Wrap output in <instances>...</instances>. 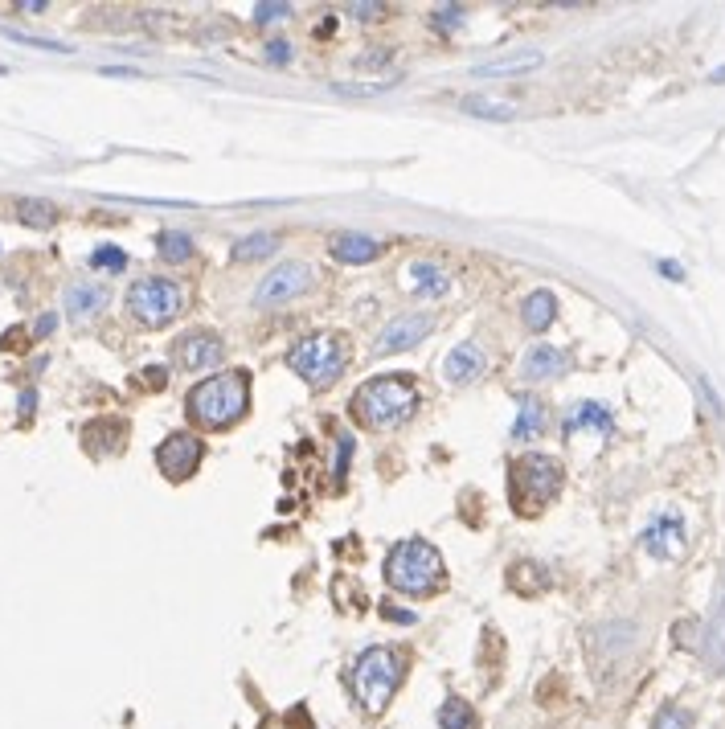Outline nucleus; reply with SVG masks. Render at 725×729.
I'll use <instances>...</instances> for the list:
<instances>
[{"label": "nucleus", "mask_w": 725, "mask_h": 729, "mask_svg": "<svg viewBox=\"0 0 725 729\" xmlns=\"http://www.w3.org/2000/svg\"><path fill=\"white\" fill-rule=\"evenodd\" d=\"M127 312L144 328H164L185 312V287L173 279H140L127 291Z\"/></svg>", "instance_id": "0eeeda50"}, {"label": "nucleus", "mask_w": 725, "mask_h": 729, "mask_svg": "<svg viewBox=\"0 0 725 729\" xmlns=\"http://www.w3.org/2000/svg\"><path fill=\"white\" fill-rule=\"evenodd\" d=\"M381 615H390V619H398V623H414V615H406V611H394V603H386V607H381Z\"/></svg>", "instance_id": "473e14b6"}, {"label": "nucleus", "mask_w": 725, "mask_h": 729, "mask_svg": "<svg viewBox=\"0 0 725 729\" xmlns=\"http://www.w3.org/2000/svg\"><path fill=\"white\" fill-rule=\"evenodd\" d=\"M398 680H402V664H398V656L390 648H369L353 664V693L365 705V713L386 709L394 689H398Z\"/></svg>", "instance_id": "423d86ee"}, {"label": "nucleus", "mask_w": 725, "mask_h": 729, "mask_svg": "<svg viewBox=\"0 0 725 729\" xmlns=\"http://www.w3.org/2000/svg\"><path fill=\"white\" fill-rule=\"evenodd\" d=\"M312 287V267L308 263H279L259 287H254V304L259 308H275V304H287V299L304 295Z\"/></svg>", "instance_id": "1a4fd4ad"}, {"label": "nucleus", "mask_w": 725, "mask_h": 729, "mask_svg": "<svg viewBox=\"0 0 725 729\" xmlns=\"http://www.w3.org/2000/svg\"><path fill=\"white\" fill-rule=\"evenodd\" d=\"M402 279H406V291L426 295V299H439V295L451 291V275H447L439 263H431V259H414V263H406Z\"/></svg>", "instance_id": "4468645a"}, {"label": "nucleus", "mask_w": 725, "mask_h": 729, "mask_svg": "<svg viewBox=\"0 0 725 729\" xmlns=\"http://www.w3.org/2000/svg\"><path fill=\"white\" fill-rule=\"evenodd\" d=\"M418 402L422 394L410 381V373H386V377H369L353 394V414L365 426H373V431H398V426L414 418Z\"/></svg>", "instance_id": "f03ea898"}, {"label": "nucleus", "mask_w": 725, "mask_h": 729, "mask_svg": "<svg viewBox=\"0 0 725 729\" xmlns=\"http://www.w3.org/2000/svg\"><path fill=\"white\" fill-rule=\"evenodd\" d=\"M201 459H205V443H201L197 435H189V431L168 435V439L156 447V467H160V476H164V480H173V484H181V480L197 476Z\"/></svg>", "instance_id": "6e6552de"}, {"label": "nucleus", "mask_w": 725, "mask_h": 729, "mask_svg": "<svg viewBox=\"0 0 725 729\" xmlns=\"http://www.w3.org/2000/svg\"><path fill=\"white\" fill-rule=\"evenodd\" d=\"M107 299H111V291L103 283H74L66 291V312L78 316V320H87V316H95V312L107 308Z\"/></svg>", "instance_id": "a211bd4d"}, {"label": "nucleus", "mask_w": 725, "mask_h": 729, "mask_svg": "<svg viewBox=\"0 0 725 729\" xmlns=\"http://www.w3.org/2000/svg\"><path fill=\"white\" fill-rule=\"evenodd\" d=\"M279 17H291L287 5H254V21L267 25V21H279Z\"/></svg>", "instance_id": "c85d7f7f"}, {"label": "nucleus", "mask_w": 725, "mask_h": 729, "mask_svg": "<svg viewBox=\"0 0 725 729\" xmlns=\"http://www.w3.org/2000/svg\"><path fill=\"white\" fill-rule=\"evenodd\" d=\"M275 246H279V238H275V234H250V238H242V242L234 246V259H238V263L267 259V254H275Z\"/></svg>", "instance_id": "4be33fe9"}, {"label": "nucleus", "mask_w": 725, "mask_h": 729, "mask_svg": "<svg viewBox=\"0 0 725 729\" xmlns=\"http://www.w3.org/2000/svg\"><path fill=\"white\" fill-rule=\"evenodd\" d=\"M156 246H160V259H168V263H185L189 254H193V238L189 234H177V230H164L156 238Z\"/></svg>", "instance_id": "b1692460"}, {"label": "nucleus", "mask_w": 725, "mask_h": 729, "mask_svg": "<svg viewBox=\"0 0 725 729\" xmlns=\"http://www.w3.org/2000/svg\"><path fill=\"white\" fill-rule=\"evenodd\" d=\"M484 373V353L476 345H455L443 361V377L447 385H472Z\"/></svg>", "instance_id": "dca6fc26"}, {"label": "nucleus", "mask_w": 725, "mask_h": 729, "mask_svg": "<svg viewBox=\"0 0 725 729\" xmlns=\"http://www.w3.org/2000/svg\"><path fill=\"white\" fill-rule=\"evenodd\" d=\"M553 316H558V299H553L549 291H533L525 304H521V320H525V328L529 332H541V328H549L553 324Z\"/></svg>", "instance_id": "6ab92c4d"}, {"label": "nucleus", "mask_w": 725, "mask_h": 729, "mask_svg": "<svg viewBox=\"0 0 725 729\" xmlns=\"http://www.w3.org/2000/svg\"><path fill=\"white\" fill-rule=\"evenodd\" d=\"M435 328V316L431 312H406V316H398V320H390L386 328L377 332V345H373V353L377 357H386V353H402V349H410V345H418V340Z\"/></svg>", "instance_id": "9b49d317"}, {"label": "nucleus", "mask_w": 725, "mask_h": 729, "mask_svg": "<svg viewBox=\"0 0 725 729\" xmlns=\"http://www.w3.org/2000/svg\"><path fill=\"white\" fill-rule=\"evenodd\" d=\"M91 267H99V271H123L127 267V254L119 246H99L91 254Z\"/></svg>", "instance_id": "bb28decb"}, {"label": "nucleus", "mask_w": 725, "mask_h": 729, "mask_svg": "<svg viewBox=\"0 0 725 729\" xmlns=\"http://www.w3.org/2000/svg\"><path fill=\"white\" fill-rule=\"evenodd\" d=\"M639 545H644L660 562H672V557L685 553V517L676 508H660L648 521V529L639 533Z\"/></svg>", "instance_id": "9d476101"}, {"label": "nucleus", "mask_w": 725, "mask_h": 729, "mask_svg": "<svg viewBox=\"0 0 725 729\" xmlns=\"http://www.w3.org/2000/svg\"><path fill=\"white\" fill-rule=\"evenodd\" d=\"M562 492V463L549 455H521L508 471V500L525 517H537Z\"/></svg>", "instance_id": "20e7f679"}, {"label": "nucleus", "mask_w": 725, "mask_h": 729, "mask_svg": "<svg viewBox=\"0 0 725 729\" xmlns=\"http://www.w3.org/2000/svg\"><path fill=\"white\" fill-rule=\"evenodd\" d=\"M328 250H332V259L336 263H373L377 254H381V246H377V238H369V234H336L332 242H328Z\"/></svg>", "instance_id": "f3484780"}, {"label": "nucleus", "mask_w": 725, "mask_h": 729, "mask_svg": "<svg viewBox=\"0 0 725 729\" xmlns=\"http://www.w3.org/2000/svg\"><path fill=\"white\" fill-rule=\"evenodd\" d=\"M287 365L312 385H332L349 365V345H345V336H336V332H316V336H304L300 345L287 353Z\"/></svg>", "instance_id": "39448f33"}, {"label": "nucleus", "mask_w": 725, "mask_h": 729, "mask_svg": "<svg viewBox=\"0 0 725 729\" xmlns=\"http://www.w3.org/2000/svg\"><path fill=\"white\" fill-rule=\"evenodd\" d=\"M185 410L197 426H205V431H226V426L242 422L250 410V373L226 369V373H213V377L197 381L185 398Z\"/></svg>", "instance_id": "f257e3e1"}, {"label": "nucleus", "mask_w": 725, "mask_h": 729, "mask_svg": "<svg viewBox=\"0 0 725 729\" xmlns=\"http://www.w3.org/2000/svg\"><path fill=\"white\" fill-rule=\"evenodd\" d=\"M459 17H463L459 9H439V25H443V29H447V25L455 29V25H459Z\"/></svg>", "instance_id": "2f4dec72"}, {"label": "nucleus", "mask_w": 725, "mask_h": 729, "mask_svg": "<svg viewBox=\"0 0 725 729\" xmlns=\"http://www.w3.org/2000/svg\"><path fill=\"white\" fill-rule=\"evenodd\" d=\"M17 213H21V222H25V226H37V230H46V226H54V222H58V209H54L50 201H33V197L17 201Z\"/></svg>", "instance_id": "412c9836"}, {"label": "nucleus", "mask_w": 725, "mask_h": 729, "mask_svg": "<svg viewBox=\"0 0 725 729\" xmlns=\"http://www.w3.org/2000/svg\"><path fill=\"white\" fill-rule=\"evenodd\" d=\"M140 377H144V385H148V390H164V381H168V373H164L160 365H156V369H144Z\"/></svg>", "instance_id": "7c9ffc66"}, {"label": "nucleus", "mask_w": 725, "mask_h": 729, "mask_svg": "<svg viewBox=\"0 0 725 729\" xmlns=\"http://www.w3.org/2000/svg\"><path fill=\"white\" fill-rule=\"evenodd\" d=\"M541 422H545L541 402H537V398H529V394H521V398H517V422H513V435L525 443V439H533V435L541 431Z\"/></svg>", "instance_id": "aec40b11"}, {"label": "nucleus", "mask_w": 725, "mask_h": 729, "mask_svg": "<svg viewBox=\"0 0 725 729\" xmlns=\"http://www.w3.org/2000/svg\"><path fill=\"white\" fill-rule=\"evenodd\" d=\"M566 369H570V357H566L558 345H533L529 357H525V365H521V373H525L529 381L566 377Z\"/></svg>", "instance_id": "2eb2a0df"}, {"label": "nucleus", "mask_w": 725, "mask_h": 729, "mask_svg": "<svg viewBox=\"0 0 725 729\" xmlns=\"http://www.w3.org/2000/svg\"><path fill=\"white\" fill-rule=\"evenodd\" d=\"M267 58H271L275 66H279V62H291V46H287V41H271V46H267Z\"/></svg>", "instance_id": "c756f323"}, {"label": "nucleus", "mask_w": 725, "mask_h": 729, "mask_svg": "<svg viewBox=\"0 0 725 729\" xmlns=\"http://www.w3.org/2000/svg\"><path fill=\"white\" fill-rule=\"evenodd\" d=\"M611 426H615V418L603 402H578L566 410L562 431H566V439H578V435H611Z\"/></svg>", "instance_id": "ddd939ff"}, {"label": "nucleus", "mask_w": 725, "mask_h": 729, "mask_svg": "<svg viewBox=\"0 0 725 729\" xmlns=\"http://www.w3.org/2000/svg\"><path fill=\"white\" fill-rule=\"evenodd\" d=\"M386 578L402 594H435L443 586V578H447V566H443V557H439V549L431 541L410 537V541H398L390 549Z\"/></svg>", "instance_id": "7ed1b4c3"}, {"label": "nucleus", "mask_w": 725, "mask_h": 729, "mask_svg": "<svg viewBox=\"0 0 725 729\" xmlns=\"http://www.w3.org/2000/svg\"><path fill=\"white\" fill-rule=\"evenodd\" d=\"M173 361H177L185 373H197V369L218 365V361H222V336H218V332H205V328L177 336V345H173Z\"/></svg>", "instance_id": "f8f14e48"}, {"label": "nucleus", "mask_w": 725, "mask_h": 729, "mask_svg": "<svg viewBox=\"0 0 725 729\" xmlns=\"http://www.w3.org/2000/svg\"><path fill=\"white\" fill-rule=\"evenodd\" d=\"M533 66H541V54H517V58H500V62L476 66V74H521V70H533Z\"/></svg>", "instance_id": "a878e982"}, {"label": "nucleus", "mask_w": 725, "mask_h": 729, "mask_svg": "<svg viewBox=\"0 0 725 729\" xmlns=\"http://www.w3.org/2000/svg\"><path fill=\"white\" fill-rule=\"evenodd\" d=\"M353 13H357L361 21H373V13H381V9H373V5H353Z\"/></svg>", "instance_id": "72a5a7b5"}, {"label": "nucleus", "mask_w": 725, "mask_h": 729, "mask_svg": "<svg viewBox=\"0 0 725 729\" xmlns=\"http://www.w3.org/2000/svg\"><path fill=\"white\" fill-rule=\"evenodd\" d=\"M463 111H480L484 119H513V115H517L513 103H496V99H488V95H467V99H463Z\"/></svg>", "instance_id": "393cba45"}, {"label": "nucleus", "mask_w": 725, "mask_h": 729, "mask_svg": "<svg viewBox=\"0 0 725 729\" xmlns=\"http://www.w3.org/2000/svg\"><path fill=\"white\" fill-rule=\"evenodd\" d=\"M439 725H443V729H480L472 705L459 701V697H451V701L439 709Z\"/></svg>", "instance_id": "5701e85b"}, {"label": "nucleus", "mask_w": 725, "mask_h": 729, "mask_svg": "<svg viewBox=\"0 0 725 729\" xmlns=\"http://www.w3.org/2000/svg\"><path fill=\"white\" fill-rule=\"evenodd\" d=\"M689 725H693V717L685 709H676V705H664L652 721V729H689Z\"/></svg>", "instance_id": "cd10ccee"}]
</instances>
